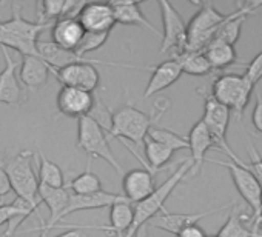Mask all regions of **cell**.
<instances>
[{
  "label": "cell",
  "mask_w": 262,
  "mask_h": 237,
  "mask_svg": "<svg viewBox=\"0 0 262 237\" xmlns=\"http://www.w3.org/2000/svg\"><path fill=\"white\" fill-rule=\"evenodd\" d=\"M170 102L167 97L159 99L155 106L153 111L150 114L138 109L133 102L128 100V103L122 108H119L117 111H111L110 115V130L106 131V134L119 139L120 142H131L138 147L144 145V140L150 131L151 127H155L161 117L165 114V111L168 109Z\"/></svg>",
  "instance_id": "obj_1"
},
{
  "label": "cell",
  "mask_w": 262,
  "mask_h": 237,
  "mask_svg": "<svg viewBox=\"0 0 262 237\" xmlns=\"http://www.w3.org/2000/svg\"><path fill=\"white\" fill-rule=\"evenodd\" d=\"M13 14L8 20L0 22V45L2 48L16 50L24 56H39L37 42L40 33L48 25L40 22H30L22 16V4H11Z\"/></svg>",
  "instance_id": "obj_2"
},
{
  "label": "cell",
  "mask_w": 262,
  "mask_h": 237,
  "mask_svg": "<svg viewBox=\"0 0 262 237\" xmlns=\"http://www.w3.org/2000/svg\"><path fill=\"white\" fill-rule=\"evenodd\" d=\"M190 168H191L190 157L182 159V162L174 170V173L162 185H159L150 197H147L145 200L138 202V203L133 205V208H135L133 222H131V226L128 228V231L125 232L123 237H135L136 232L142 226H145L155 216H158L162 209H165L167 199L174 191V188L184 180V177L187 176V173H190Z\"/></svg>",
  "instance_id": "obj_3"
},
{
  "label": "cell",
  "mask_w": 262,
  "mask_h": 237,
  "mask_svg": "<svg viewBox=\"0 0 262 237\" xmlns=\"http://www.w3.org/2000/svg\"><path fill=\"white\" fill-rule=\"evenodd\" d=\"M33 159L34 153L19 151L7 157L0 163V168L5 171L11 189L19 199L40 206L42 202L39 199V179L37 173L33 168Z\"/></svg>",
  "instance_id": "obj_4"
},
{
  "label": "cell",
  "mask_w": 262,
  "mask_h": 237,
  "mask_svg": "<svg viewBox=\"0 0 262 237\" xmlns=\"http://www.w3.org/2000/svg\"><path fill=\"white\" fill-rule=\"evenodd\" d=\"M77 148L82 150L90 159L105 160L119 176H123L125 171L117 162L110 142L106 131L94 121L93 117L85 115L77 118Z\"/></svg>",
  "instance_id": "obj_5"
},
{
  "label": "cell",
  "mask_w": 262,
  "mask_h": 237,
  "mask_svg": "<svg viewBox=\"0 0 262 237\" xmlns=\"http://www.w3.org/2000/svg\"><path fill=\"white\" fill-rule=\"evenodd\" d=\"M254 86L244 74H222L214 79L210 96L233 111L237 117V121L244 117V109L250 102V97L254 91Z\"/></svg>",
  "instance_id": "obj_6"
},
{
  "label": "cell",
  "mask_w": 262,
  "mask_h": 237,
  "mask_svg": "<svg viewBox=\"0 0 262 237\" xmlns=\"http://www.w3.org/2000/svg\"><path fill=\"white\" fill-rule=\"evenodd\" d=\"M208 162L216 163V165L228 170L237 193L241 194V197L245 200V203L253 211V217H251L253 232L260 235L259 220H260V212H262V188H260L257 179L253 176V173L250 170H247L244 167V162L234 163L231 160L230 162H221V160H213V159H210Z\"/></svg>",
  "instance_id": "obj_7"
},
{
  "label": "cell",
  "mask_w": 262,
  "mask_h": 237,
  "mask_svg": "<svg viewBox=\"0 0 262 237\" xmlns=\"http://www.w3.org/2000/svg\"><path fill=\"white\" fill-rule=\"evenodd\" d=\"M227 16L217 11L211 4H201V10L187 25L185 51L202 53L205 46L214 39L217 28L227 19Z\"/></svg>",
  "instance_id": "obj_8"
},
{
  "label": "cell",
  "mask_w": 262,
  "mask_h": 237,
  "mask_svg": "<svg viewBox=\"0 0 262 237\" xmlns=\"http://www.w3.org/2000/svg\"><path fill=\"white\" fill-rule=\"evenodd\" d=\"M199 94L204 96V115L201 121L204 122L205 128L208 130L214 147L225 153L231 162L239 163L241 159L233 153V150L230 148L228 142H227V130H228V124H230V109L225 108L224 105H221L219 102H216L210 94L204 92V91H198Z\"/></svg>",
  "instance_id": "obj_9"
},
{
  "label": "cell",
  "mask_w": 262,
  "mask_h": 237,
  "mask_svg": "<svg viewBox=\"0 0 262 237\" xmlns=\"http://www.w3.org/2000/svg\"><path fill=\"white\" fill-rule=\"evenodd\" d=\"M94 63L106 65V66H119V68H138V69H145L144 66H135V65H110V63H102L99 60H90V62H82V63H73L59 69L50 68L51 76H54L63 86H73V88H80L85 91L93 92L97 89L100 83V74L99 69L96 68Z\"/></svg>",
  "instance_id": "obj_10"
},
{
  "label": "cell",
  "mask_w": 262,
  "mask_h": 237,
  "mask_svg": "<svg viewBox=\"0 0 262 237\" xmlns=\"http://www.w3.org/2000/svg\"><path fill=\"white\" fill-rule=\"evenodd\" d=\"M161 8V17L164 23V34L161 43V54L173 51L174 54L184 53L187 45V23L178 10L167 0H161L158 4Z\"/></svg>",
  "instance_id": "obj_11"
},
{
  "label": "cell",
  "mask_w": 262,
  "mask_h": 237,
  "mask_svg": "<svg viewBox=\"0 0 262 237\" xmlns=\"http://www.w3.org/2000/svg\"><path fill=\"white\" fill-rule=\"evenodd\" d=\"M231 205L233 203H227V205H222V206H217L213 209H207V211H201V212H168V211L162 209L147 225H148V228L153 226V228H158V229H162V231H167V232L176 235L181 229L191 226V225H198V222H201L202 219L213 216L216 212H221L222 209L231 208Z\"/></svg>",
  "instance_id": "obj_12"
},
{
  "label": "cell",
  "mask_w": 262,
  "mask_h": 237,
  "mask_svg": "<svg viewBox=\"0 0 262 237\" xmlns=\"http://www.w3.org/2000/svg\"><path fill=\"white\" fill-rule=\"evenodd\" d=\"M96 105V97L93 92L73 88V86H62L57 94V111L59 115L80 118L90 115Z\"/></svg>",
  "instance_id": "obj_13"
},
{
  "label": "cell",
  "mask_w": 262,
  "mask_h": 237,
  "mask_svg": "<svg viewBox=\"0 0 262 237\" xmlns=\"http://www.w3.org/2000/svg\"><path fill=\"white\" fill-rule=\"evenodd\" d=\"M77 20L86 33H111L116 25L111 4L103 2L83 4L77 14Z\"/></svg>",
  "instance_id": "obj_14"
},
{
  "label": "cell",
  "mask_w": 262,
  "mask_h": 237,
  "mask_svg": "<svg viewBox=\"0 0 262 237\" xmlns=\"http://www.w3.org/2000/svg\"><path fill=\"white\" fill-rule=\"evenodd\" d=\"M70 194H71V191L67 185H63L62 188H51V186H45V185L39 183V199L50 209V220L48 222H45L42 219V216L39 212H36L37 217L40 219L42 226L53 229L59 225V222H62L63 211L67 209L68 202H70Z\"/></svg>",
  "instance_id": "obj_15"
},
{
  "label": "cell",
  "mask_w": 262,
  "mask_h": 237,
  "mask_svg": "<svg viewBox=\"0 0 262 237\" xmlns=\"http://www.w3.org/2000/svg\"><path fill=\"white\" fill-rule=\"evenodd\" d=\"M135 216V208L133 203L126 199H122L116 202L114 205L110 206V222L108 225H86V226H79V225H71L77 229H100L108 232V235H116V237H123L128 228L131 226Z\"/></svg>",
  "instance_id": "obj_16"
},
{
  "label": "cell",
  "mask_w": 262,
  "mask_h": 237,
  "mask_svg": "<svg viewBox=\"0 0 262 237\" xmlns=\"http://www.w3.org/2000/svg\"><path fill=\"white\" fill-rule=\"evenodd\" d=\"M122 188L123 197L131 203H138L150 197L155 189V174L147 171L145 168L141 170H131L122 176Z\"/></svg>",
  "instance_id": "obj_17"
},
{
  "label": "cell",
  "mask_w": 262,
  "mask_h": 237,
  "mask_svg": "<svg viewBox=\"0 0 262 237\" xmlns=\"http://www.w3.org/2000/svg\"><path fill=\"white\" fill-rule=\"evenodd\" d=\"M2 54L5 59V68L0 71V103L17 106L24 100V89L16 76V69L20 66V62L11 59L7 48H2Z\"/></svg>",
  "instance_id": "obj_18"
},
{
  "label": "cell",
  "mask_w": 262,
  "mask_h": 237,
  "mask_svg": "<svg viewBox=\"0 0 262 237\" xmlns=\"http://www.w3.org/2000/svg\"><path fill=\"white\" fill-rule=\"evenodd\" d=\"M188 142V150L191 153L190 160H191V168H190V176H196L198 173H201L205 159V154L214 147L213 139L208 133V130L205 128L204 122L199 121L193 125V128L190 130V134L187 137Z\"/></svg>",
  "instance_id": "obj_19"
},
{
  "label": "cell",
  "mask_w": 262,
  "mask_h": 237,
  "mask_svg": "<svg viewBox=\"0 0 262 237\" xmlns=\"http://www.w3.org/2000/svg\"><path fill=\"white\" fill-rule=\"evenodd\" d=\"M85 36V30L77 20V17H63L54 22L51 28V42L67 51H76L82 37Z\"/></svg>",
  "instance_id": "obj_20"
},
{
  "label": "cell",
  "mask_w": 262,
  "mask_h": 237,
  "mask_svg": "<svg viewBox=\"0 0 262 237\" xmlns=\"http://www.w3.org/2000/svg\"><path fill=\"white\" fill-rule=\"evenodd\" d=\"M51 71L50 66L39 56H24L20 60V83L28 91H39L48 82Z\"/></svg>",
  "instance_id": "obj_21"
},
{
  "label": "cell",
  "mask_w": 262,
  "mask_h": 237,
  "mask_svg": "<svg viewBox=\"0 0 262 237\" xmlns=\"http://www.w3.org/2000/svg\"><path fill=\"white\" fill-rule=\"evenodd\" d=\"M150 69H151V77L144 91V99L159 94L161 91H164L168 86H171L173 83H176L179 80V77L182 76L179 65L173 59L165 60L156 66H150Z\"/></svg>",
  "instance_id": "obj_22"
},
{
  "label": "cell",
  "mask_w": 262,
  "mask_h": 237,
  "mask_svg": "<svg viewBox=\"0 0 262 237\" xmlns=\"http://www.w3.org/2000/svg\"><path fill=\"white\" fill-rule=\"evenodd\" d=\"M125 199L122 194H114V193H108V191H99V193H93V194H85V196H79V194H70V202L67 209L63 211L62 219H65L67 216L77 212V211H85V209H97V208H110L111 205H114L116 202Z\"/></svg>",
  "instance_id": "obj_23"
},
{
  "label": "cell",
  "mask_w": 262,
  "mask_h": 237,
  "mask_svg": "<svg viewBox=\"0 0 262 237\" xmlns=\"http://www.w3.org/2000/svg\"><path fill=\"white\" fill-rule=\"evenodd\" d=\"M110 4L113 8L116 23H122V25H128V27H141L162 39V33H159L150 23V20H147V17L144 16V13L141 10V4L126 2V0L125 2H110Z\"/></svg>",
  "instance_id": "obj_24"
},
{
  "label": "cell",
  "mask_w": 262,
  "mask_h": 237,
  "mask_svg": "<svg viewBox=\"0 0 262 237\" xmlns=\"http://www.w3.org/2000/svg\"><path fill=\"white\" fill-rule=\"evenodd\" d=\"M85 2L71 0H47L37 4V22L50 25L51 20L57 22L63 17H77Z\"/></svg>",
  "instance_id": "obj_25"
},
{
  "label": "cell",
  "mask_w": 262,
  "mask_h": 237,
  "mask_svg": "<svg viewBox=\"0 0 262 237\" xmlns=\"http://www.w3.org/2000/svg\"><path fill=\"white\" fill-rule=\"evenodd\" d=\"M253 220L248 217L241 206L231 205L227 222L217 232V237H262L253 232Z\"/></svg>",
  "instance_id": "obj_26"
},
{
  "label": "cell",
  "mask_w": 262,
  "mask_h": 237,
  "mask_svg": "<svg viewBox=\"0 0 262 237\" xmlns=\"http://www.w3.org/2000/svg\"><path fill=\"white\" fill-rule=\"evenodd\" d=\"M205 59L208 60L210 66L213 68V71L216 69H225L228 66H233L236 65V50L233 45L230 43H225L222 40H211L205 50L202 51Z\"/></svg>",
  "instance_id": "obj_27"
},
{
  "label": "cell",
  "mask_w": 262,
  "mask_h": 237,
  "mask_svg": "<svg viewBox=\"0 0 262 237\" xmlns=\"http://www.w3.org/2000/svg\"><path fill=\"white\" fill-rule=\"evenodd\" d=\"M37 159V179L40 185L51 186V188H62L65 185V174L62 168L50 160L42 151H37L36 154Z\"/></svg>",
  "instance_id": "obj_28"
},
{
  "label": "cell",
  "mask_w": 262,
  "mask_h": 237,
  "mask_svg": "<svg viewBox=\"0 0 262 237\" xmlns=\"http://www.w3.org/2000/svg\"><path fill=\"white\" fill-rule=\"evenodd\" d=\"M173 60L179 65L182 74L185 73L190 76H208L213 73V68L210 66L204 53L184 51L179 54H173Z\"/></svg>",
  "instance_id": "obj_29"
},
{
  "label": "cell",
  "mask_w": 262,
  "mask_h": 237,
  "mask_svg": "<svg viewBox=\"0 0 262 237\" xmlns=\"http://www.w3.org/2000/svg\"><path fill=\"white\" fill-rule=\"evenodd\" d=\"M144 148H145L147 163L155 174H158L164 170H168V167L165 163H168L171 160L174 151H171L170 148H167L148 137H145V140H144Z\"/></svg>",
  "instance_id": "obj_30"
},
{
  "label": "cell",
  "mask_w": 262,
  "mask_h": 237,
  "mask_svg": "<svg viewBox=\"0 0 262 237\" xmlns=\"http://www.w3.org/2000/svg\"><path fill=\"white\" fill-rule=\"evenodd\" d=\"M67 186L70 188V191L73 194H79V196H85V194H93V193H99L102 191V180L100 177L91 171V162L88 163V168L76 176L74 179H71Z\"/></svg>",
  "instance_id": "obj_31"
},
{
  "label": "cell",
  "mask_w": 262,
  "mask_h": 237,
  "mask_svg": "<svg viewBox=\"0 0 262 237\" xmlns=\"http://www.w3.org/2000/svg\"><path fill=\"white\" fill-rule=\"evenodd\" d=\"M148 139L170 148L171 151H179V150H188V142H187V137H182L167 128H161L158 125L151 127L148 134H147Z\"/></svg>",
  "instance_id": "obj_32"
},
{
  "label": "cell",
  "mask_w": 262,
  "mask_h": 237,
  "mask_svg": "<svg viewBox=\"0 0 262 237\" xmlns=\"http://www.w3.org/2000/svg\"><path fill=\"white\" fill-rule=\"evenodd\" d=\"M108 36H110V33H86L85 31V36L82 37L79 46L74 51L76 56L85 57V54L99 50L108 40Z\"/></svg>",
  "instance_id": "obj_33"
},
{
  "label": "cell",
  "mask_w": 262,
  "mask_h": 237,
  "mask_svg": "<svg viewBox=\"0 0 262 237\" xmlns=\"http://www.w3.org/2000/svg\"><path fill=\"white\" fill-rule=\"evenodd\" d=\"M247 150H248V154H250V162L248 163H244V167L253 173V176L257 179V182H259V185L262 188V157L256 151V148L251 144V140H250L248 136H247Z\"/></svg>",
  "instance_id": "obj_34"
},
{
  "label": "cell",
  "mask_w": 262,
  "mask_h": 237,
  "mask_svg": "<svg viewBox=\"0 0 262 237\" xmlns=\"http://www.w3.org/2000/svg\"><path fill=\"white\" fill-rule=\"evenodd\" d=\"M244 76L253 83L256 85L260 79H262V51L247 65V69L244 73Z\"/></svg>",
  "instance_id": "obj_35"
},
{
  "label": "cell",
  "mask_w": 262,
  "mask_h": 237,
  "mask_svg": "<svg viewBox=\"0 0 262 237\" xmlns=\"http://www.w3.org/2000/svg\"><path fill=\"white\" fill-rule=\"evenodd\" d=\"M251 122H253L254 130L262 134V96L259 91H256V102H254V108L251 112Z\"/></svg>",
  "instance_id": "obj_36"
},
{
  "label": "cell",
  "mask_w": 262,
  "mask_h": 237,
  "mask_svg": "<svg viewBox=\"0 0 262 237\" xmlns=\"http://www.w3.org/2000/svg\"><path fill=\"white\" fill-rule=\"evenodd\" d=\"M176 237H207V234L199 225H191V226H187V228L181 229L176 234Z\"/></svg>",
  "instance_id": "obj_37"
},
{
  "label": "cell",
  "mask_w": 262,
  "mask_h": 237,
  "mask_svg": "<svg viewBox=\"0 0 262 237\" xmlns=\"http://www.w3.org/2000/svg\"><path fill=\"white\" fill-rule=\"evenodd\" d=\"M10 191H11V186H10L8 177H7L5 171H4L2 168H0V197H2V196H7Z\"/></svg>",
  "instance_id": "obj_38"
},
{
  "label": "cell",
  "mask_w": 262,
  "mask_h": 237,
  "mask_svg": "<svg viewBox=\"0 0 262 237\" xmlns=\"http://www.w3.org/2000/svg\"><path fill=\"white\" fill-rule=\"evenodd\" d=\"M56 237H86V234L82 232L80 229L71 226L70 231H65V232H62V234H59V235H56Z\"/></svg>",
  "instance_id": "obj_39"
},
{
  "label": "cell",
  "mask_w": 262,
  "mask_h": 237,
  "mask_svg": "<svg viewBox=\"0 0 262 237\" xmlns=\"http://www.w3.org/2000/svg\"><path fill=\"white\" fill-rule=\"evenodd\" d=\"M135 237H151V234H150V228H148V225H145V226H142L138 232H136V235Z\"/></svg>",
  "instance_id": "obj_40"
},
{
  "label": "cell",
  "mask_w": 262,
  "mask_h": 237,
  "mask_svg": "<svg viewBox=\"0 0 262 237\" xmlns=\"http://www.w3.org/2000/svg\"><path fill=\"white\" fill-rule=\"evenodd\" d=\"M30 231H40L39 237H50V235H48V234H50V229L45 228V226H42V225H39L37 228H33V229H30Z\"/></svg>",
  "instance_id": "obj_41"
},
{
  "label": "cell",
  "mask_w": 262,
  "mask_h": 237,
  "mask_svg": "<svg viewBox=\"0 0 262 237\" xmlns=\"http://www.w3.org/2000/svg\"><path fill=\"white\" fill-rule=\"evenodd\" d=\"M262 228V212H260V220H259V229Z\"/></svg>",
  "instance_id": "obj_42"
},
{
  "label": "cell",
  "mask_w": 262,
  "mask_h": 237,
  "mask_svg": "<svg viewBox=\"0 0 262 237\" xmlns=\"http://www.w3.org/2000/svg\"><path fill=\"white\" fill-rule=\"evenodd\" d=\"M0 206H2V202H0Z\"/></svg>",
  "instance_id": "obj_43"
},
{
  "label": "cell",
  "mask_w": 262,
  "mask_h": 237,
  "mask_svg": "<svg viewBox=\"0 0 262 237\" xmlns=\"http://www.w3.org/2000/svg\"><path fill=\"white\" fill-rule=\"evenodd\" d=\"M213 237H217V235H213Z\"/></svg>",
  "instance_id": "obj_44"
},
{
  "label": "cell",
  "mask_w": 262,
  "mask_h": 237,
  "mask_svg": "<svg viewBox=\"0 0 262 237\" xmlns=\"http://www.w3.org/2000/svg\"><path fill=\"white\" fill-rule=\"evenodd\" d=\"M0 237H2V234H0Z\"/></svg>",
  "instance_id": "obj_45"
}]
</instances>
